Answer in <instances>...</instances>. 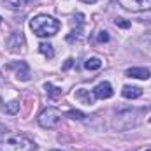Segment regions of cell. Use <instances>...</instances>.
<instances>
[{
    "label": "cell",
    "instance_id": "6da1fadb",
    "mask_svg": "<svg viewBox=\"0 0 151 151\" xmlns=\"http://www.w3.org/2000/svg\"><path fill=\"white\" fill-rule=\"evenodd\" d=\"M30 28L37 37H53L60 30V21L47 14H39L30 19Z\"/></svg>",
    "mask_w": 151,
    "mask_h": 151
},
{
    "label": "cell",
    "instance_id": "7a4b0ae2",
    "mask_svg": "<svg viewBox=\"0 0 151 151\" xmlns=\"http://www.w3.org/2000/svg\"><path fill=\"white\" fill-rule=\"evenodd\" d=\"M0 151H35V144L19 134L4 135L0 141Z\"/></svg>",
    "mask_w": 151,
    "mask_h": 151
},
{
    "label": "cell",
    "instance_id": "3957f363",
    "mask_svg": "<svg viewBox=\"0 0 151 151\" xmlns=\"http://www.w3.org/2000/svg\"><path fill=\"white\" fill-rule=\"evenodd\" d=\"M144 111H146V109H128V111H123V113H119L114 118L113 127L119 125L121 121H127V123L123 125V130L132 128V127H137V125L141 123V116L144 114Z\"/></svg>",
    "mask_w": 151,
    "mask_h": 151
},
{
    "label": "cell",
    "instance_id": "277c9868",
    "mask_svg": "<svg viewBox=\"0 0 151 151\" xmlns=\"http://www.w3.org/2000/svg\"><path fill=\"white\" fill-rule=\"evenodd\" d=\"M37 121H39V125H40L42 128L51 130V128L58 127V123L62 121V111L56 109V107H46L42 113L39 114Z\"/></svg>",
    "mask_w": 151,
    "mask_h": 151
},
{
    "label": "cell",
    "instance_id": "5b68a950",
    "mask_svg": "<svg viewBox=\"0 0 151 151\" xmlns=\"http://www.w3.org/2000/svg\"><path fill=\"white\" fill-rule=\"evenodd\" d=\"M119 5L130 12H144L151 11V0H118Z\"/></svg>",
    "mask_w": 151,
    "mask_h": 151
},
{
    "label": "cell",
    "instance_id": "8992f818",
    "mask_svg": "<svg viewBox=\"0 0 151 151\" xmlns=\"http://www.w3.org/2000/svg\"><path fill=\"white\" fill-rule=\"evenodd\" d=\"M7 49L11 51V53H19V51H23V47H25V35L21 34V32H12L9 39H7Z\"/></svg>",
    "mask_w": 151,
    "mask_h": 151
},
{
    "label": "cell",
    "instance_id": "52a82bcc",
    "mask_svg": "<svg viewBox=\"0 0 151 151\" xmlns=\"http://www.w3.org/2000/svg\"><path fill=\"white\" fill-rule=\"evenodd\" d=\"M93 95H95V99H102V100H106V99H111V97L114 95L111 83H107V81H102V83H99V84L93 88Z\"/></svg>",
    "mask_w": 151,
    "mask_h": 151
},
{
    "label": "cell",
    "instance_id": "ba28073f",
    "mask_svg": "<svg viewBox=\"0 0 151 151\" xmlns=\"http://www.w3.org/2000/svg\"><path fill=\"white\" fill-rule=\"evenodd\" d=\"M74 97H76V100H79V102L84 104V106H91V104H95V95L90 93V90L79 88V90H76Z\"/></svg>",
    "mask_w": 151,
    "mask_h": 151
},
{
    "label": "cell",
    "instance_id": "9c48e42d",
    "mask_svg": "<svg viewBox=\"0 0 151 151\" xmlns=\"http://www.w3.org/2000/svg\"><path fill=\"white\" fill-rule=\"evenodd\" d=\"M127 77H134V79H142V81H146L148 77L151 76L150 69H146V67H132V69H128L127 72H125Z\"/></svg>",
    "mask_w": 151,
    "mask_h": 151
},
{
    "label": "cell",
    "instance_id": "30bf717a",
    "mask_svg": "<svg viewBox=\"0 0 151 151\" xmlns=\"http://www.w3.org/2000/svg\"><path fill=\"white\" fill-rule=\"evenodd\" d=\"M11 69H16V77L19 81H30V69L25 62H18V63L11 65Z\"/></svg>",
    "mask_w": 151,
    "mask_h": 151
},
{
    "label": "cell",
    "instance_id": "8fae6325",
    "mask_svg": "<svg viewBox=\"0 0 151 151\" xmlns=\"http://www.w3.org/2000/svg\"><path fill=\"white\" fill-rule=\"evenodd\" d=\"M121 95H123L125 99H130V100H134V99H139V97L142 95V88L127 84V86H123V90H121Z\"/></svg>",
    "mask_w": 151,
    "mask_h": 151
},
{
    "label": "cell",
    "instance_id": "7c38bea8",
    "mask_svg": "<svg viewBox=\"0 0 151 151\" xmlns=\"http://www.w3.org/2000/svg\"><path fill=\"white\" fill-rule=\"evenodd\" d=\"M34 0H4V7L11 9V11H18V9H23L27 7L28 4H32Z\"/></svg>",
    "mask_w": 151,
    "mask_h": 151
},
{
    "label": "cell",
    "instance_id": "4fadbf2b",
    "mask_svg": "<svg viewBox=\"0 0 151 151\" xmlns=\"http://www.w3.org/2000/svg\"><path fill=\"white\" fill-rule=\"evenodd\" d=\"M100 67H102V60L97 56H91L84 62V69H88V70H99Z\"/></svg>",
    "mask_w": 151,
    "mask_h": 151
},
{
    "label": "cell",
    "instance_id": "5bb4252c",
    "mask_svg": "<svg viewBox=\"0 0 151 151\" xmlns=\"http://www.w3.org/2000/svg\"><path fill=\"white\" fill-rule=\"evenodd\" d=\"M44 90H46V93H47L51 99H58V97L62 95V88L53 86L51 83H46V84H44Z\"/></svg>",
    "mask_w": 151,
    "mask_h": 151
},
{
    "label": "cell",
    "instance_id": "9a60e30c",
    "mask_svg": "<svg viewBox=\"0 0 151 151\" xmlns=\"http://www.w3.org/2000/svg\"><path fill=\"white\" fill-rule=\"evenodd\" d=\"M39 51H40L44 56H47V58H53V56H55V49H53V46H51L49 42H40V44H39Z\"/></svg>",
    "mask_w": 151,
    "mask_h": 151
},
{
    "label": "cell",
    "instance_id": "2e32d148",
    "mask_svg": "<svg viewBox=\"0 0 151 151\" xmlns=\"http://www.w3.org/2000/svg\"><path fill=\"white\" fill-rule=\"evenodd\" d=\"M4 111L7 114H16L19 111V102L18 100H11V102H7L5 104V107H4Z\"/></svg>",
    "mask_w": 151,
    "mask_h": 151
},
{
    "label": "cell",
    "instance_id": "e0dca14e",
    "mask_svg": "<svg viewBox=\"0 0 151 151\" xmlns=\"http://www.w3.org/2000/svg\"><path fill=\"white\" fill-rule=\"evenodd\" d=\"M114 25L119 27V28H130V21H127V19H123V18H116V19H114Z\"/></svg>",
    "mask_w": 151,
    "mask_h": 151
},
{
    "label": "cell",
    "instance_id": "ac0fdd59",
    "mask_svg": "<svg viewBox=\"0 0 151 151\" xmlns=\"http://www.w3.org/2000/svg\"><path fill=\"white\" fill-rule=\"evenodd\" d=\"M67 116H69V118H72V119H84V118H86L81 111H69Z\"/></svg>",
    "mask_w": 151,
    "mask_h": 151
},
{
    "label": "cell",
    "instance_id": "d6986e66",
    "mask_svg": "<svg viewBox=\"0 0 151 151\" xmlns=\"http://www.w3.org/2000/svg\"><path fill=\"white\" fill-rule=\"evenodd\" d=\"M97 40H99V42H107V40H109V34H107L106 30L99 32V35H97Z\"/></svg>",
    "mask_w": 151,
    "mask_h": 151
},
{
    "label": "cell",
    "instance_id": "ffe728a7",
    "mask_svg": "<svg viewBox=\"0 0 151 151\" xmlns=\"http://www.w3.org/2000/svg\"><path fill=\"white\" fill-rule=\"evenodd\" d=\"M72 63H74V60H72V58H69V60L65 62V65H63V70H67V69H70V67H72Z\"/></svg>",
    "mask_w": 151,
    "mask_h": 151
},
{
    "label": "cell",
    "instance_id": "44dd1931",
    "mask_svg": "<svg viewBox=\"0 0 151 151\" xmlns=\"http://www.w3.org/2000/svg\"><path fill=\"white\" fill-rule=\"evenodd\" d=\"M81 2H84V4H95L97 0H81Z\"/></svg>",
    "mask_w": 151,
    "mask_h": 151
},
{
    "label": "cell",
    "instance_id": "7402d4cb",
    "mask_svg": "<svg viewBox=\"0 0 151 151\" xmlns=\"http://www.w3.org/2000/svg\"><path fill=\"white\" fill-rule=\"evenodd\" d=\"M53 151H62V150H53Z\"/></svg>",
    "mask_w": 151,
    "mask_h": 151
},
{
    "label": "cell",
    "instance_id": "603a6c76",
    "mask_svg": "<svg viewBox=\"0 0 151 151\" xmlns=\"http://www.w3.org/2000/svg\"><path fill=\"white\" fill-rule=\"evenodd\" d=\"M146 151H151V148H150V150H146Z\"/></svg>",
    "mask_w": 151,
    "mask_h": 151
},
{
    "label": "cell",
    "instance_id": "cb8c5ba5",
    "mask_svg": "<svg viewBox=\"0 0 151 151\" xmlns=\"http://www.w3.org/2000/svg\"><path fill=\"white\" fill-rule=\"evenodd\" d=\"M0 23H2V18H0Z\"/></svg>",
    "mask_w": 151,
    "mask_h": 151
},
{
    "label": "cell",
    "instance_id": "d4e9b609",
    "mask_svg": "<svg viewBox=\"0 0 151 151\" xmlns=\"http://www.w3.org/2000/svg\"><path fill=\"white\" fill-rule=\"evenodd\" d=\"M150 40H151V35H150Z\"/></svg>",
    "mask_w": 151,
    "mask_h": 151
}]
</instances>
